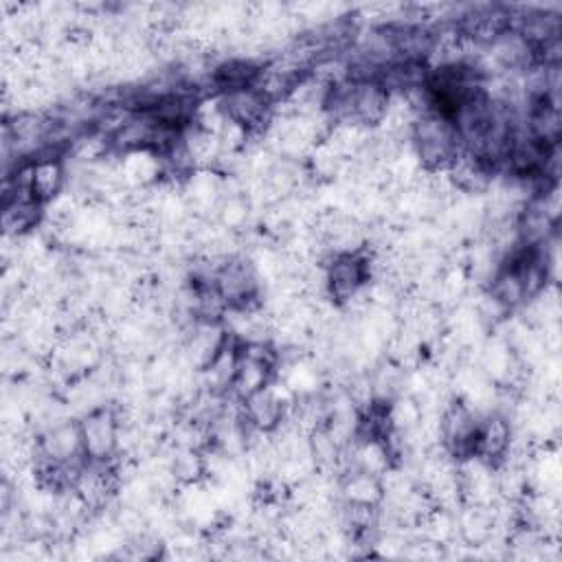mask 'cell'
I'll list each match as a JSON object with an SVG mask.
<instances>
[{
	"label": "cell",
	"instance_id": "obj_3",
	"mask_svg": "<svg viewBox=\"0 0 562 562\" xmlns=\"http://www.w3.org/2000/svg\"><path fill=\"white\" fill-rule=\"evenodd\" d=\"M66 182L64 165L59 158H33L31 160V193L37 202L46 204L57 200Z\"/></svg>",
	"mask_w": 562,
	"mask_h": 562
},
{
	"label": "cell",
	"instance_id": "obj_1",
	"mask_svg": "<svg viewBox=\"0 0 562 562\" xmlns=\"http://www.w3.org/2000/svg\"><path fill=\"white\" fill-rule=\"evenodd\" d=\"M79 424L88 461H112L119 454L121 424L114 408H92Z\"/></svg>",
	"mask_w": 562,
	"mask_h": 562
},
{
	"label": "cell",
	"instance_id": "obj_2",
	"mask_svg": "<svg viewBox=\"0 0 562 562\" xmlns=\"http://www.w3.org/2000/svg\"><path fill=\"white\" fill-rule=\"evenodd\" d=\"M512 439H514V428H512L509 417L503 413H490L479 424L474 457L485 461L487 465L496 468L505 461Z\"/></svg>",
	"mask_w": 562,
	"mask_h": 562
}]
</instances>
